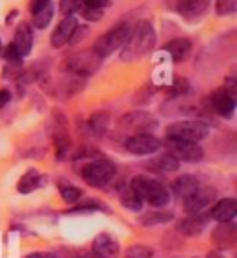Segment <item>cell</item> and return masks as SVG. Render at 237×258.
I'll return each instance as SVG.
<instances>
[{
    "label": "cell",
    "instance_id": "4316f807",
    "mask_svg": "<svg viewBox=\"0 0 237 258\" xmlns=\"http://www.w3.org/2000/svg\"><path fill=\"white\" fill-rule=\"evenodd\" d=\"M152 249L146 245H132L126 249V258H150Z\"/></svg>",
    "mask_w": 237,
    "mask_h": 258
},
{
    "label": "cell",
    "instance_id": "d590c367",
    "mask_svg": "<svg viewBox=\"0 0 237 258\" xmlns=\"http://www.w3.org/2000/svg\"><path fill=\"white\" fill-rule=\"evenodd\" d=\"M26 258H56V254H54V252H48V251H45V252H32V254H28Z\"/></svg>",
    "mask_w": 237,
    "mask_h": 258
},
{
    "label": "cell",
    "instance_id": "8992f818",
    "mask_svg": "<svg viewBox=\"0 0 237 258\" xmlns=\"http://www.w3.org/2000/svg\"><path fill=\"white\" fill-rule=\"evenodd\" d=\"M100 63H102V58L91 48V50H80L78 54L70 56L67 59V69L74 77H87V75L97 73Z\"/></svg>",
    "mask_w": 237,
    "mask_h": 258
},
{
    "label": "cell",
    "instance_id": "484cf974",
    "mask_svg": "<svg viewBox=\"0 0 237 258\" xmlns=\"http://www.w3.org/2000/svg\"><path fill=\"white\" fill-rule=\"evenodd\" d=\"M52 15H54L52 6H46L45 10L34 13V21H32V24H34L35 28H46V26L50 24V21H52Z\"/></svg>",
    "mask_w": 237,
    "mask_h": 258
},
{
    "label": "cell",
    "instance_id": "9c48e42d",
    "mask_svg": "<svg viewBox=\"0 0 237 258\" xmlns=\"http://www.w3.org/2000/svg\"><path fill=\"white\" fill-rule=\"evenodd\" d=\"M126 151L137 156H146V154H154L160 151L162 141L152 134H133L126 140Z\"/></svg>",
    "mask_w": 237,
    "mask_h": 258
},
{
    "label": "cell",
    "instance_id": "74e56055",
    "mask_svg": "<svg viewBox=\"0 0 237 258\" xmlns=\"http://www.w3.org/2000/svg\"><path fill=\"white\" fill-rule=\"evenodd\" d=\"M208 258H224V256H222L220 252H217V251H211V252L208 254Z\"/></svg>",
    "mask_w": 237,
    "mask_h": 258
},
{
    "label": "cell",
    "instance_id": "7a4b0ae2",
    "mask_svg": "<svg viewBox=\"0 0 237 258\" xmlns=\"http://www.w3.org/2000/svg\"><path fill=\"white\" fill-rule=\"evenodd\" d=\"M130 188L141 197L143 203H148L150 206H156V208L165 206L169 203V199H171L167 188L160 180L150 178V176H143V175L135 176Z\"/></svg>",
    "mask_w": 237,
    "mask_h": 258
},
{
    "label": "cell",
    "instance_id": "277c9868",
    "mask_svg": "<svg viewBox=\"0 0 237 258\" xmlns=\"http://www.w3.org/2000/svg\"><path fill=\"white\" fill-rule=\"evenodd\" d=\"M209 136V126L200 121H178L167 126V138L180 141L198 143Z\"/></svg>",
    "mask_w": 237,
    "mask_h": 258
},
{
    "label": "cell",
    "instance_id": "30bf717a",
    "mask_svg": "<svg viewBox=\"0 0 237 258\" xmlns=\"http://www.w3.org/2000/svg\"><path fill=\"white\" fill-rule=\"evenodd\" d=\"M217 197L215 188H197L191 195H187L184 199V208L187 214H198L204 210L206 206H209Z\"/></svg>",
    "mask_w": 237,
    "mask_h": 258
},
{
    "label": "cell",
    "instance_id": "4dcf8cb0",
    "mask_svg": "<svg viewBox=\"0 0 237 258\" xmlns=\"http://www.w3.org/2000/svg\"><path fill=\"white\" fill-rule=\"evenodd\" d=\"M2 54H4V58L10 61V63H21L23 61V56L19 54V50L13 45H8L4 50H2Z\"/></svg>",
    "mask_w": 237,
    "mask_h": 258
},
{
    "label": "cell",
    "instance_id": "3957f363",
    "mask_svg": "<svg viewBox=\"0 0 237 258\" xmlns=\"http://www.w3.org/2000/svg\"><path fill=\"white\" fill-rule=\"evenodd\" d=\"M130 30H132V26L128 23L117 24V26H113L111 30H108L104 35H100L99 39H97V43H95L93 50L99 54L102 59L108 58L110 54H113L117 48H121L122 45L126 43L128 35H130Z\"/></svg>",
    "mask_w": 237,
    "mask_h": 258
},
{
    "label": "cell",
    "instance_id": "8d00e7d4",
    "mask_svg": "<svg viewBox=\"0 0 237 258\" xmlns=\"http://www.w3.org/2000/svg\"><path fill=\"white\" fill-rule=\"evenodd\" d=\"M78 258H99V256L93 251H82V252H78Z\"/></svg>",
    "mask_w": 237,
    "mask_h": 258
},
{
    "label": "cell",
    "instance_id": "ac0fdd59",
    "mask_svg": "<svg viewBox=\"0 0 237 258\" xmlns=\"http://www.w3.org/2000/svg\"><path fill=\"white\" fill-rule=\"evenodd\" d=\"M237 214V201L235 199H222L211 208V217L219 223H228Z\"/></svg>",
    "mask_w": 237,
    "mask_h": 258
},
{
    "label": "cell",
    "instance_id": "52a82bcc",
    "mask_svg": "<svg viewBox=\"0 0 237 258\" xmlns=\"http://www.w3.org/2000/svg\"><path fill=\"white\" fill-rule=\"evenodd\" d=\"M165 147H167V153L178 162H200L204 158V151L202 147H198V143H189V141L167 138Z\"/></svg>",
    "mask_w": 237,
    "mask_h": 258
},
{
    "label": "cell",
    "instance_id": "ba28073f",
    "mask_svg": "<svg viewBox=\"0 0 237 258\" xmlns=\"http://www.w3.org/2000/svg\"><path fill=\"white\" fill-rule=\"evenodd\" d=\"M122 128L128 132H135V134H150L152 130L157 126V121L146 112H130L124 113L119 121Z\"/></svg>",
    "mask_w": 237,
    "mask_h": 258
},
{
    "label": "cell",
    "instance_id": "603a6c76",
    "mask_svg": "<svg viewBox=\"0 0 237 258\" xmlns=\"http://www.w3.org/2000/svg\"><path fill=\"white\" fill-rule=\"evenodd\" d=\"M171 219H174L173 212H148L139 221H141V225H145V227H152V225L167 223Z\"/></svg>",
    "mask_w": 237,
    "mask_h": 258
},
{
    "label": "cell",
    "instance_id": "5b68a950",
    "mask_svg": "<svg viewBox=\"0 0 237 258\" xmlns=\"http://www.w3.org/2000/svg\"><path fill=\"white\" fill-rule=\"evenodd\" d=\"M117 167L113 162L106 158H99V160H89L84 169H82V176L84 180L89 184V186H106L108 182L115 176Z\"/></svg>",
    "mask_w": 237,
    "mask_h": 258
},
{
    "label": "cell",
    "instance_id": "836d02e7",
    "mask_svg": "<svg viewBox=\"0 0 237 258\" xmlns=\"http://www.w3.org/2000/svg\"><path fill=\"white\" fill-rule=\"evenodd\" d=\"M46 6H50V0H30L28 10L30 13H37L41 10H45Z\"/></svg>",
    "mask_w": 237,
    "mask_h": 258
},
{
    "label": "cell",
    "instance_id": "d6986e66",
    "mask_svg": "<svg viewBox=\"0 0 237 258\" xmlns=\"http://www.w3.org/2000/svg\"><path fill=\"white\" fill-rule=\"evenodd\" d=\"M45 182H46V178L41 175V173H37L35 169H30V171H26L23 176H21L17 189L21 191V194H30V191H34V189L41 188Z\"/></svg>",
    "mask_w": 237,
    "mask_h": 258
},
{
    "label": "cell",
    "instance_id": "f546056e",
    "mask_svg": "<svg viewBox=\"0 0 237 258\" xmlns=\"http://www.w3.org/2000/svg\"><path fill=\"white\" fill-rule=\"evenodd\" d=\"M59 191H61V197L65 199V203H69V205L76 203V201L82 197V189L80 188H74V186H63V188L59 189Z\"/></svg>",
    "mask_w": 237,
    "mask_h": 258
},
{
    "label": "cell",
    "instance_id": "83f0119b",
    "mask_svg": "<svg viewBox=\"0 0 237 258\" xmlns=\"http://www.w3.org/2000/svg\"><path fill=\"white\" fill-rule=\"evenodd\" d=\"M237 8V0H217L215 2V10L219 15H231L235 13Z\"/></svg>",
    "mask_w": 237,
    "mask_h": 258
},
{
    "label": "cell",
    "instance_id": "2e32d148",
    "mask_svg": "<svg viewBox=\"0 0 237 258\" xmlns=\"http://www.w3.org/2000/svg\"><path fill=\"white\" fill-rule=\"evenodd\" d=\"M13 47L17 48L21 56L30 54L32 47H34V30L28 23H21L15 30V37H13Z\"/></svg>",
    "mask_w": 237,
    "mask_h": 258
},
{
    "label": "cell",
    "instance_id": "9a60e30c",
    "mask_svg": "<svg viewBox=\"0 0 237 258\" xmlns=\"http://www.w3.org/2000/svg\"><path fill=\"white\" fill-rule=\"evenodd\" d=\"M93 252L99 258H117L121 252V245L110 234H99L93 241Z\"/></svg>",
    "mask_w": 237,
    "mask_h": 258
},
{
    "label": "cell",
    "instance_id": "e0dca14e",
    "mask_svg": "<svg viewBox=\"0 0 237 258\" xmlns=\"http://www.w3.org/2000/svg\"><path fill=\"white\" fill-rule=\"evenodd\" d=\"M206 219L208 216H198V214H193L189 217H184L176 223V230L184 236H198L206 227Z\"/></svg>",
    "mask_w": 237,
    "mask_h": 258
},
{
    "label": "cell",
    "instance_id": "7402d4cb",
    "mask_svg": "<svg viewBox=\"0 0 237 258\" xmlns=\"http://www.w3.org/2000/svg\"><path fill=\"white\" fill-rule=\"evenodd\" d=\"M152 167H156L157 171H163V173H174V171H178L180 162L173 158L169 153H165L162 156H157L156 160H152Z\"/></svg>",
    "mask_w": 237,
    "mask_h": 258
},
{
    "label": "cell",
    "instance_id": "cb8c5ba5",
    "mask_svg": "<svg viewBox=\"0 0 237 258\" xmlns=\"http://www.w3.org/2000/svg\"><path fill=\"white\" fill-rule=\"evenodd\" d=\"M121 203L124 206H126L128 210H133V212H139L141 208H143V201H141V197H139L135 191H133L132 188L124 189L121 194Z\"/></svg>",
    "mask_w": 237,
    "mask_h": 258
},
{
    "label": "cell",
    "instance_id": "8fae6325",
    "mask_svg": "<svg viewBox=\"0 0 237 258\" xmlns=\"http://www.w3.org/2000/svg\"><path fill=\"white\" fill-rule=\"evenodd\" d=\"M209 0H167L171 10L178 12L187 21H195L208 10Z\"/></svg>",
    "mask_w": 237,
    "mask_h": 258
},
{
    "label": "cell",
    "instance_id": "d4e9b609",
    "mask_svg": "<svg viewBox=\"0 0 237 258\" xmlns=\"http://www.w3.org/2000/svg\"><path fill=\"white\" fill-rule=\"evenodd\" d=\"M110 123V115L106 112H99V113H93L89 117V128L95 132V134H102Z\"/></svg>",
    "mask_w": 237,
    "mask_h": 258
},
{
    "label": "cell",
    "instance_id": "1f68e13d",
    "mask_svg": "<svg viewBox=\"0 0 237 258\" xmlns=\"http://www.w3.org/2000/svg\"><path fill=\"white\" fill-rule=\"evenodd\" d=\"M82 15L87 19V21H100L104 17V10H91V8H84L82 10Z\"/></svg>",
    "mask_w": 237,
    "mask_h": 258
},
{
    "label": "cell",
    "instance_id": "ffe728a7",
    "mask_svg": "<svg viewBox=\"0 0 237 258\" xmlns=\"http://www.w3.org/2000/svg\"><path fill=\"white\" fill-rule=\"evenodd\" d=\"M165 52H169L173 56L174 61H182V59L191 52V41L187 37H178V39H173L165 45Z\"/></svg>",
    "mask_w": 237,
    "mask_h": 258
},
{
    "label": "cell",
    "instance_id": "5bb4252c",
    "mask_svg": "<svg viewBox=\"0 0 237 258\" xmlns=\"http://www.w3.org/2000/svg\"><path fill=\"white\" fill-rule=\"evenodd\" d=\"M237 241V227L231 221L228 223H220L213 230V243L217 245L219 251H228L235 245Z\"/></svg>",
    "mask_w": 237,
    "mask_h": 258
},
{
    "label": "cell",
    "instance_id": "f1b7e54d",
    "mask_svg": "<svg viewBox=\"0 0 237 258\" xmlns=\"http://www.w3.org/2000/svg\"><path fill=\"white\" fill-rule=\"evenodd\" d=\"M80 6H82V0H59V12L63 13L65 17H69L74 12H78Z\"/></svg>",
    "mask_w": 237,
    "mask_h": 258
},
{
    "label": "cell",
    "instance_id": "7c38bea8",
    "mask_svg": "<svg viewBox=\"0 0 237 258\" xmlns=\"http://www.w3.org/2000/svg\"><path fill=\"white\" fill-rule=\"evenodd\" d=\"M209 104L222 117H231L235 110V97H231L224 88H217L209 95Z\"/></svg>",
    "mask_w": 237,
    "mask_h": 258
},
{
    "label": "cell",
    "instance_id": "f35d334b",
    "mask_svg": "<svg viewBox=\"0 0 237 258\" xmlns=\"http://www.w3.org/2000/svg\"><path fill=\"white\" fill-rule=\"evenodd\" d=\"M0 50H2V41H0Z\"/></svg>",
    "mask_w": 237,
    "mask_h": 258
},
{
    "label": "cell",
    "instance_id": "44dd1931",
    "mask_svg": "<svg viewBox=\"0 0 237 258\" xmlns=\"http://www.w3.org/2000/svg\"><path fill=\"white\" fill-rule=\"evenodd\" d=\"M197 188H198V180L193 175L178 176L173 184L174 194H176V197H180V199H185L187 195H191Z\"/></svg>",
    "mask_w": 237,
    "mask_h": 258
},
{
    "label": "cell",
    "instance_id": "d6a6232c",
    "mask_svg": "<svg viewBox=\"0 0 237 258\" xmlns=\"http://www.w3.org/2000/svg\"><path fill=\"white\" fill-rule=\"evenodd\" d=\"M84 8H91V10H104L110 6V0H82Z\"/></svg>",
    "mask_w": 237,
    "mask_h": 258
},
{
    "label": "cell",
    "instance_id": "e575fe53",
    "mask_svg": "<svg viewBox=\"0 0 237 258\" xmlns=\"http://www.w3.org/2000/svg\"><path fill=\"white\" fill-rule=\"evenodd\" d=\"M10 100H12V93H10L8 89H2V91H0V108H4Z\"/></svg>",
    "mask_w": 237,
    "mask_h": 258
},
{
    "label": "cell",
    "instance_id": "4fadbf2b",
    "mask_svg": "<svg viewBox=\"0 0 237 258\" xmlns=\"http://www.w3.org/2000/svg\"><path fill=\"white\" fill-rule=\"evenodd\" d=\"M78 30V21H76L74 15H69L65 17L61 23L58 24V28L52 32V37H50V43H52L54 48L63 47L65 43H69L72 37H74V32Z\"/></svg>",
    "mask_w": 237,
    "mask_h": 258
},
{
    "label": "cell",
    "instance_id": "6da1fadb",
    "mask_svg": "<svg viewBox=\"0 0 237 258\" xmlns=\"http://www.w3.org/2000/svg\"><path fill=\"white\" fill-rule=\"evenodd\" d=\"M154 45H156V32L146 19H141L130 30L126 43L122 45L121 58L124 61H133V59L143 58L154 48Z\"/></svg>",
    "mask_w": 237,
    "mask_h": 258
}]
</instances>
